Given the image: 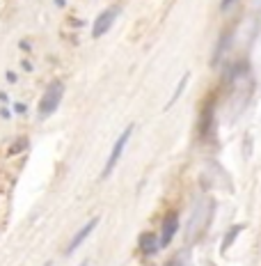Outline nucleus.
I'll return each mask as SVG.
<instances>
[{"label":"nucleus","mask_w":261,"mask_h":266,"mask_svg":"<svg viewBox=\"0 0 261 266\" xmlns=\"http://www.w3.org/2000/svg\"><path fill=\"white\" fill-rule=\"evenodd\" d=\"M62 97H65V83L62 81H53L51 85L46 87V92H44L42 101H39V117H48L53 115V112L57 110V106H60Z\"/></svg>","instance_id":"nucleus-1"},{"label":"nucleus","mask_w":261,"mask_h":266,"mask_svg":"<svg viewBox=\"0 0 261 266\" xmlns=\"http://www.w3.org/2000/svg\"><path fill=\"white\" fill-rule=\"evenodd\" d=\"M131 136H133V124L126 126L124 133H122V136L115 140V145H112L110 156H108L106 165H103V172H101L103 179H106V177H110L112 170L117 167V163H119V159H122V154H124V149H126V145H129V140H131Z\"/></svg>","instance_id":"nucleus-2"},{"label":"nucleus","mask_w":261,"mask_h":266,"mask_svg":"<svg viewBox=\"0 0 261 266\" xmlns=\"http://www.w3.org/2000/svg\"><path fill=\"white\" fill-rule=\"evenodd\" d=\"M117 16H119V5H112V7L103 9V12L96 16L94 26H92V37H94V39L103 37V34L112 28V23L117 21Z\"/></svg>","instance_id":"nucleus-3"},{"label":"nucleus","mask_w":261,"mask_h":266,"mask_svg":"<svg viewBox=\"0 0 261 266\" xmlns=\"http://www.w3.org/2000/svg\"><path fill=\"white\" fill-rule=\"evenodd\" d=\"M98 220H101V218H98V216H94V218H90V220H87L85 225H83L81 230H78L76 234H73L71 243H69V248H67V255H71L73 250H78V248H81L83 243H85V239H87V236H90V234H92V232H94V230H96Z\"/></svg>","instance_id":"nucleus-4"},{"label":"nucleus","mask_w":261,"mask_h":266,"mask_svg":"<svg viewBox=\"0 0 261 266\" xmlns=\"http://www.w3.org/2000/svg\"><path fill=\"white\" fill-rule=\"evenodd\" d=\"M176 230H179V218H176V214H167L165 220H163V234H160L158 243L160 248H167L172 241V236L176 234Z\"/></svg>","instance_id":"nucleus-5"},{"label":"nucleus","mask_w":261,"mask_h":266,"mask_svg":"<svg viewBox=\"0 0 261 266\" xmlns=\"http://www.w3.org/2000/svg\"><path fill=\"white\" fill-rule=\"evenodd\" d=\"M140 245L145 248V253H156V250L160 248V243H156V236L154 234H145V236H140Z\"/></svg>","instance_id":"nucleus-6"},{"label":"nucleus","mask_w":261,"mask_h":266,"mask_svg":"<svg viewBox=\"0 0 261 266\" xmlns=\"http://www.w3.org/2000/svg\"><path fill=\"white\" fill-rule=\"evenodd\" d=\"M188 81H190V73H184V76H181V83L179 85L174 87V92H172V97H170V101H167V108L172 106V103H174L176 99H179L181 94H184V90H186V85H188Z\"/></svg>","instance_id":"nucleus-7"},{"label":"nucleus","mask_w":261,"mask_h":266,"mask_svg":"<svg viewBox=\"0 0 261 266\" xmlns=\"http://www.w3.org/2000/svg\"><path fill=\"white\" fill-rule=\"evenodd\" d=\"M240 230H243V225H236V227H234V230H231V232L227 234V239H225V243H223V250H227V248H229V245H231V241H234L236 236H238Z\"/></svg>","instance_id":"nucleus-8"},{"label":"nucleus","mask_w":261,"mask_h":266,"mask_svg":"<svg viewBox=\"0 0 261 266\" xmlns=\"http://www.w3.org/2000/svg\"><path fill=\"white\" fill-rule=\"evenodd\" d=\"M231 3H236V0H223V3H220V7L227 9V7H231Z\"/></svg>","instance_id":"nucleus-9"},{"label":"nucleus","mask_w":261,"mask_h":266,"mask_svg":"<svg viewBox=\"0 0 261 266\" xmlns=\"http://www.w3.org/2000/svg\"><path fill=\"white\" fill-rule=\"evenodd\" d=\"M7 81H9V83H16V73H12V71H7Z\"/></svg>","instance_id":"nucleus-10"},{"label":"nucleus","mask_w":261,"mask_h":266,"mask_svg":"<svg viewBox=\"0 0 261 266\" xmlns=\"http://www.w3.org/2000/svg\"><path fill=\"white\" fill-rule=\"evenodd\" d=\"M55 3H57V7H65V5H67L65 0H55Z\"/></svg>","instance_id":"nucleus-11"},{"label":"nucleus","mask_w":261,"mask_h":266,"mask_svg":"<svg viewBox=\"0 0 261 266\" xmlns=\"http://www.w3.org/2000/svg\"><path fill=\"white\" fill-rule=\"evenodd\" d=\"M44 266H51V262H48V264H44Z\"/></svg>","instance_id":"nucleus-12"},{"label":"nucleus","mask_w":261,"mask_h":266,"mask_svg":"<svg viewBox=\"0 0 261 266\" xmlns=\"http://www.w3.org/2000/svg\"><path fill=\"white\" fill-rule=\"evenodd\" d=\"M81 266H87V264H81Z\"/></svg>","instance_id":"nucleus-13"}]
</instances>
